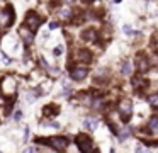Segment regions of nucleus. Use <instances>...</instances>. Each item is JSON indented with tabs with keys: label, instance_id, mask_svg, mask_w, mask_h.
Wrapping results in <instances>:
<instances>
[{
	"label": "nucleus",
	"instance_id": "f257e3e1",
	"mask_svg": "<svg viewBox=\"0 0 158 153\" xmlns=\"http://www.w3.org/2000/svg\"><path fill=\"white\" fill-rule=\"evenodd\" d=\"M75 141H77V146L82 153H94V143L87 134H78Z\"/></svg>",
	"mask_w": 158,
	"mask_h": 153
},
{
	"label": "nucleus",
	"instance_id": "f03ea898",
	"mask_svg": "<svg viewBox=\"0 0 158 153\" xmlns=\"http://www.w3.org/2000/svg\"><path fill=\"white\" fill-rule=\"evenodd\" d=\"M46 145H49V146L53 148V150H56V152H61V150H65V148L68 146V140L65 136H53L49 138V140H46Z\"/></svg>",
	"mask_w": 158,
	"mask_h": 153
},
{
	"label": "nucleus",
	"instance_id": "7ed1b4c3",
	"mask_svg": "<svg viewBox=\"0 0 158 153\" xmlns=\"http://www.w3.org/2000/svg\"><path fill=\"white\" fill-rule=\"evenodd\" d=\"M117 111H119V114H121L122 121H127V119L131 117V114H133V104H131V100L122 99L121 102H119V107H117Z\"/></svg>",
	"mask_w": 158,
	"mask_h": 153
},
{
	"label": "nucleus",
	"instance_id": "20e7f679",
	"mask_svg": "<svg viewBox=\"0 0 158 153\" xmlns=\"http://www.w3.org/2000/svg\"><path fill=\"white\" fill-rule=\"evenodd\" d=\"M87 73H89V68H87V66H75V68L70 72V77L73 80H83L85 77H87Z\"/></svg>",
	"mask_w": 158,
	"mask_h": 153
},
{
	"label": "nucleus",
	"instance_id": "39448f33",
	"mask_svg": "<svg viewBox=\"0 0 158 153\" xmlns=\"http://www.w3.org/2000/svg\"><path fill=\"white\" fill-rule=\"evenodd\" d=\"M26 24H27V27H29V29L34 32L37 27H39V24H41V19H39V17H37L34 12H31V14L27 16V19H26Z\"/></svg>",
	"mask_w": 158,
	"mask_h": 153
},
{
	"label": "nucleus",
	"instance_id": "423d86ee",
	"mask_svg": "<svg viewBox=\"0 0 158 153\" xmlns=\"http://www.w3.org/2000/svg\"><path fill=\"white\" fill-rule=\"evenodd\" d=\"M85 128L89 129V131H95L97 129V126H99V119H95V117H87L83 121Z\"/></svg>",
	"mask_w": 158,
	"mask_h": 153
},
{
	"label": "nucleus",
	"instance_id": "0eeeda50",
	"mask_svg": "<svg viewBox=\"0 0 158 153\" xmlns=\"http://www.w3.org/2000/svg\"><path fill=\"white\" fill-rule=\"evenodd\" d=\"M19 36H21L26 43L32 41V31L29 29V27H22V29H19Z\"/></svg>",
	"mask_w": 158,
	"mask_h": 153
},
{
	"label": "nucleus",
	"instance_id": "6e6552de",
	"mask_svg": "<svg viewBox=\"0 0 158 153\" xmlns=\"http://www.w3.org/2000/svg\"><path fill=\"white\" fill-rule=\"evenodd\" d=\"M148 68H150L148 60L145 58V56H139V58H138V70H139V72H146Z\"/></svg>",
	"mask_w": 158,
	"mask_h": 153
},
{
	"label": "nucleus",
	"instance_id": "1a4fd4ad",
	"mask_svg": "<svg viewBox=\"0 0 158 153\" xmlns=\"http://www.w3.org/2000/svg\"><path fill=\"white\" fill-rule=\"evenodd\" d=\"M148 129H150V133H158V117H151L150 119Z\"/></svg>",
	"mask_w": 158,
	"mask_h": 153
},
{
	"label": "nucleus",
	"instance_id": "9d476101",
	"mask_svg": "<svg viewBox=\"0 0 158 153\" xmlns=\"http://www.w3.org/2000/svg\"><path fill=\"white\" fill-rule=\"evenodd\" d=\"M122 75H131L133 73V66H131V63H129V61H124V63H122Z\"/></svg>",
	"mask_w": 158,
	"mask_h": 153
},
{
	"label": "nucleus",
	"instance_id": "9b49d317",
	"mask_svg": "<svg viewBox=\"0 0 158 153\" xmlns=\"http://www.w3.org/2000/svg\"><path fill=\"white\" fill-rule=\"evenodd\" d=\"M78 60H83V61H90V60H92V56H90L89 51H80V53H78Z\"/></svg>",
	"mask_w": 158,
	"mask_h": 153
},
{
	"label": "nucleus",
	"instance_id": "f8f14e48",
	"mask_svg": "<svg viewBox=\"0 0 158 153\" xmlns=\"http://www.w3.org/2000/svg\"><path fill=\"white\" fill-rule=\"evenodd\" d=\"M148 102H150V106H153V107H158V94H153V95H150V99H148Z\"/></svg>",
	"mask_w": 158,
	"mask_h": 153
},
{
	"label": "nucleus",
	"instance_id": "ddd939ff",
	"mask_svg": "<svg viewBox=\"0 0 158 153\" xmlns=\"http://www.w3.org/2000/svg\"><path fill=\"white\" fill-rule=\"evenodd\" d=\"M126 138H129V129H122V131L119 133V140H121V141H124Z\"/></svg>",
	"mask_w": 158,
	"mask_h": 153
},
{
	"label": "nucleus",
	"instance_id": "4468645a",
	"mask_svg": "<svg viewBox=\"0 0 158 153\" xmlns=\"http://www.w3.org/2000/svg\"><path fill=\"white\" fill-rule=\"evenodd\" d=\"M83 37H85V39H95V32L94 31H85L83 32Z\"/></svg>",
	"mask_w": 158,
	"mask_h": 153
},
{
	"label": "nucleus",
	"instance_id": "2eb2a0df",
	"mask_svg": "<svg viewBox=\"0 0 158 153\" xmlns=\"http://www.w3.org/2000/svg\"><path fill=\"white\" fill-rule=\"evenodd\" d=\"M136 153H148V148L145 146V145H141V143H139V145L136 146Z\"/></svg>",
	"mask_w": 158,
	"mask_h": 153
},
{
	"label": "nucleus",
	"instance_id": "dca6fc26",
	"mask_svg": "<svg viewBox=\"0 0 158 153\" xmlns=\"http://www.w3.org/2000/svg\"><path fill=\"white\" fill-rule=\"evenodd\" d=\"M143 82H145V80H143V78H139V77L133 78V85H134V87H139V85H143Z\"/></svg>",
	"mask_w": 158,
	"mask_h": 153
},
{
	"label": "nucleus",
	"instance_id": "f3484780",
	"mask_svg": "<svg viewBox=\"0 0 158 153\" xmlns=\"http://www.w3.org/2000/svg\"><path fill=\"white\" fill-rule=\"evenodd\" d=\"M124 32H126V34H129V36H133V34H134V31L131 29V26H124Z\"/></svg>",
	"mask_w": 158,
	"mask_h": 153
},
{
	"label": "nucleus",
	"instance_id": "a211bd4d",
	"mask_svg": "<svg viewBox=\"0 0 158 153\" xmlns=\"http://www.w3.org/2000/svg\"><path fill=\"white\" fill-rule=\"evenodd\" d=\"M61 53H63V46H56L54 48V54H56V56H60Z\"/></svg>",
	"mask_w": 158,
	"mask_h": 153
},
{
	"label": "nucleus",
	"instance_id": "6ab92c4d",
	"mask_svg": "<svg viewBox=\"0 0 158 153\" xmlns=\"http://www.w3.org/2000/svg\"><path fill=\"white\" fill-rule=\"evenodd\" d=\"M70 14H72L70 9H61V16H63V17H70Z\"/></svg>",
	"mask_w": 158,
	"mask_h": 153
},
{
	"label": "nucleus",
	"instance_id": "aec40b11",
	"mask_svg": "<svg viewBox=\"0 0 158 153\" xmlns=\"http://www.w3.org/2000/svg\"><path fill=\"white\" fill-rule=\"evenodd\" d=\"M24 153H37V150H36V148H27Z\"/></svg>",
	"mask_w": 158,
	"mask_h": 153
},
{
	"label": "nucleus",
	"instance_id": "412c9836",
	"mask_svg": "<svg viewBox=\"0 0 158 153\" xmlns=\"http://www.w3.org/2000/svg\"><path fill=\"white\" fill-rule=\"evenodd\" d=\"M21 117H22V112H21V111H17V112H16V119H17V121H19Z\"/></svg>",
	"mask_w": 158,
	"mask_h": 153
},
{
	"label": "nucleus",
	"instance_id": "4be33fe9",
	"mask_svg": "<svg viewBox=\"0 0 158 153\" xmlns=\"http://www.w3.org/2000/svg\"><path fill=\"white\" fill-rule=\"evenodd\" d=\"M56 27H58V24H56V22H51V24H49V29H56Z\"/></svg>",
	"mask_w": 158,
	"mask_h": 153
},
{
	"label": "nucleus",
	"instance_id": "5701e85b",
	"mask_svg": "<svg viewBox=\"0 0 158 153\" xmlns=\"http://www.w3.org/2000/svg\"><path fill=\"white\" fill-rule=\"evenodd\" d=\"M83 2H94V0H83Z\"/></svg>",
	"mask_w": 158,
	"mask_h": 153
},
{
	"label": "nucleus",
	"instance_id": "b1692460",
	"mask_svg": "<svg viewBox=\"0 0 158 153\" xmlns=\"http://www.w3.org/2000/svg\"><path fill=\"white\" fill-rule=\"evenodd\" d=\"M65 2H72V0H65Z\"/></svg>",
	"mask_w": 158,
	"mask_h": 153
},
{
	"label": "nucleus",
	"instance_id": "393cba45",
	"mask_svg": "<svg viewBox=\"0 0 158 153\" xmlns=\"http://www.w3.org/2000/svg\"><path fill=\"white\" fill-rule=\"evenodd\" d=\"M112 153H114V152H112Z\"/></svg>",
	"mask_w": 158,
	"mask_h": 153
}]
</instances>
